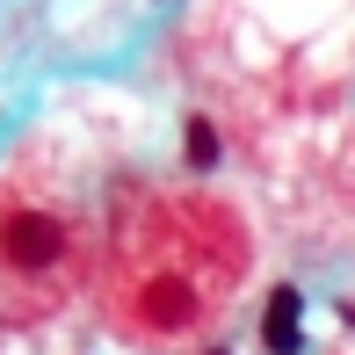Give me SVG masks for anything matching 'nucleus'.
<instances>
[{
    "label": "nucleus",
    "instance_id": "1",
    "mask_svg": "<svg viewBox=\"0 0 355 355\" xmlns=\"http://www.w3.org/2000/svg\"><path fill=\"white\" fill-rule=\"evenodd\" d=\"M254 276V232L211 189H138L109 203L102 239V312L123 341L174 348L218 334Z\"/></svg>",
    "mask_w": 355,
    "mask_h": 355
},
{
    "label": "nucleus",
    "instance_id": "2",
    "mask_svg": "<svg viewBox=\"0 0 355 355\" xmlns=\"http://www.w3.org/2000/svg\"><path fill=\"white\" fill-rule=\"evenodd\" d=\"M109 196L51 138L0 167V327H37L102 276Z\"/></svg>",
    "mask_w": 355,
    "mask_h": 355
},
{
    "label": "nucleus",
    "instance_id": "3",
    "mask_svg": "<svg viewBox=\"0 0 355 355\" xmlns=\"http://www.w3.org/2000/svg\"><path fill=\"white\" fill-rule=\"evenodd\" d=\"M261 348L268 355H290L297 348V290H268V312H261Z\"/></svg>",
    "mask_w": 355,
    "mask_h": 355
},
{
    "label": "nucleus",
    "instance_id": "4",
    "mask_svg": "<svg viewBox=\"0 0 355 355\" xmlns=\"http://www.w3.org/2000/svg\"><path fill=\"white\" fill-rule=\"evenodd\" d=\"M211 159H218V131L203 116H189V167H211Z\"/></svg>",
    "mask_w": 355,
    "mask_h": 355
},
{
    "label": "nucleus",
    "instance_id": "5",
    "mask_svg": "<svg viewBox=\"0 0 355 355\" xmlns=\"http://www.w3.org/2000/svg\"><path fill=\"white\" fill-rule=\"evenodd\" d=\"M203 355H232V348H203Z\"/></svg>",
    "mask_w": 355,
    "mask_h": 355
}]
</instances>
